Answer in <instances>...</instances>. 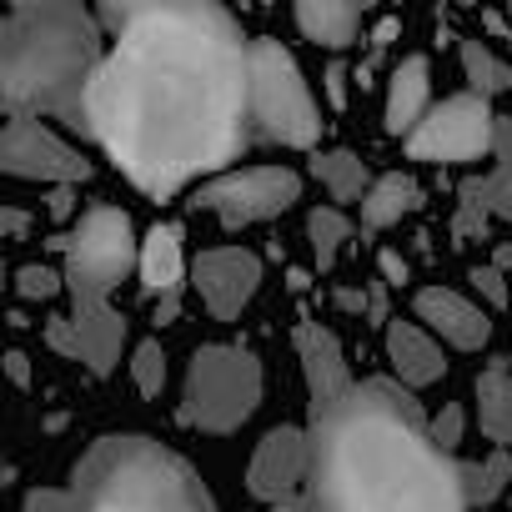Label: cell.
I'll return each instance as SVG.
<instances>
[{
  "label": "cell",
  "instance_id": "cell-1",
  "mask_svg": "<svg viewBox=\"0 0 512 512\" xmlns=\"http://www.w3.org/2000/svg\"><path fill=\"white\" fill-rule=\"evenodd\" d=\"M106 56L91 71L86 131L136 191L166 201L251 146L246 31L211 0H106Z\"/></svg>",
  "mask_w": 512,
  "mask_h": 512
},
{
  "label": "cell",
  "instance_id": "cell-2",
  "mask_svg": "<svg viewBox=\"0 0 512 512\" xmlns=\"http://www.w3.org/2000/svg\"><path fill=\"white\" fill-rule=\"evenodd\" d=\"M312 467L292 512H472L462 462L427 432L422 407L392 377H362L312 407Z\"/></svg>",
  "mask_w": 512,
  "mask_h": 512
},
{
  "label": "cell",
  "instance_id": "cell-3",
  "mask_svg": "<svg viewBox=\"0 0 512 512\" xmlns=\"http://www.w3.org/2000/svg\"><path fill=\"white\" fill-rule=\"evenodd\" d=\"M101 56L106 36L76 0H21L0 11V111L6 121L51 116L71 131H86L81 101Z\"/></svg>",
  "mask_w": 512,
  "mask_h": 512
},
{
  "label": "cell",
  "instance_id": "cell-4",
  "mask_svg": "<svg viewBox=\"0 0 512 512\" xmlns=\"http://www.w3.org/2000/svg\"><path fill=\"white\" fill-rule=\"evenodd\" d=\"M21 512H216L196 467L156 437H101L66 477V487L26 492Z\"/></svg>",
  "mask_w": 512,
  "mask_h": 512
},
{
  "label": "cell",
  "instance_id": "cell-5",
  "mask_svg": "<svg viewBox=\"0 0 512 512\" xmlns=\"http://www.w3.org/2000/svg\"><path fill=\"white\" fill-rule=\"evenodd\" d=\"M246 121L251 136L277 146L312 151L322 141V106L312 101L297 56L272 36H256L246 46Z\"/></svg>",
  "mask_w": 512,
  "mask_h": 512
},
{
  "label": "cell",
  "instance_id": "cell-6",
  "mask_svg": "<svg viewBox=\"0 0 512 512\" xmlns=\"http://www.w3.org/2000/svg\"><path fill=\"white\" fill-rule=\"evenodd\" d=\"M262 387L267 377L251 347H231V342L196 347L181 387V422L196 432H236L262 407Z\"/></svg>",
  "mask_w": 512,
  "mask_h": 512
},
{
  "label": "cell",
  "instance_id": "cell-7",
  "mask_svg": "<svg viewBox=\"0 0 512 512\" xmlns=\"http://www.w3.org/2000/svg\"><path fill=\"white\" fill-rule=\"evenodd\" d=\"M56 251H66L61 282L71 292V307H111V292L136 272V226L121 206H91L71 236L51 241Z\"/></svg>",
  "mask_w": 512,
  "mask_h": 512
},
{
  "label": "cell",
  "instance_id": "cell-8",
  "mask_svg": "<svg viewBox=\"0 0 512 512\" xmlns=\"http://www.w3.org/2000/svg\"><path fill=\"white\" fill-rule=\"evenodd\" d=\"M302 201V176L292 166H236L196 186L191 206L221 216L226 231H241L251 221H272Z\"/></svg>",
  "mask_w": 512,
  "mask_h": 512
},
{
  "label": "cell",
  "instance_id": "cell-9",
  "mask_svg": "<svg viewBox=\"0 0 512 512\" xmlns=\"http://www.w3.org/2000/svg\"><path fill=\"white\" fill-rule=\"evenodd\" d=\"M492 136H497V116H492V101L472 96V91H457L447 101H437L422 126L402 141L412 161H437V166H467V161H482L492 156Z\"/></svg>",
  "mask_w": 512,
  "mask_h": 512
},
{
  "label": "cell",
  "instance_id": "cell-10",
  "mask_svg": "<svg viewBox=\"0 0 512 512\" xmlns=\"http://www.w3.org/2000/svg\"><path fill=\"white\" fill-rule=\"evenodd\" d=\"M0 171L21 176V181H41V186H81V181H91L96 166L66 136H56L46 121L21 116V121L0 126Z\"/></svg>",
  "mask_w": 512,
  "mask_h": 512
},
{
  "label": "cell",
  "instance_id": "cell-11",
  "mask_svg": "<svg viewBox=\"0 0 512 512\" xmlns=\"http://www.w3.org/2000/svg\"><path fill=\"white\" fill-rule=\"evenodd\" d=\"M307 467H312V442L307 427H272L251 452L246 467V492L256 502H267L272 512H292L302 502L307 487Z\"/></svg>",
  "mask_w": 512,
  "mask_h": 512
},
{
  "label": "cell",
  "instance_id": "cell-12",
  "mask_svg": "<svg viewBox=\"0 0 512 512\" xmlns=\"http://www.w3.org/2000/svg\"><path fill=\"white\" fill-rule=\"evenodd\" d=\"M191 287L216 322H236L246 302L262 292V256L246 246H211L191 262Z\"/></svg>",
  "mask_w": 512,
  "mask_h": 512
},
{
  "label": "cell",
  "instance_id": "cell-13",
  "mask_svg": "<svg viewBox=\"0 0 512 512\" xmlns=\"http://www.w3.org/2000/svg\"><path fill=\"white\" fill-rule=\"evenodd\" d=\"M136 277H141V292L156 302V322H176L181 317V292H186V251H181V226L176 221H156L141 236Z\"/></svg>",
  "mask_w": 512,
  "mask_h": 512
},
{
  "label": "cell",
  "instance_id": "cell-14",
  "mask_svg": "<svg viewBox=\"0 0 512 512\" xmlns=\"http://www.w3.org/2000/svg\"><path fill=\"white\" fill-rule=\"evenodd\" d=\"M412 317L422 332H432L437 342L457 347V352H482L487 337H492V322L477 302H467L462 292L452 287H422L412 297Z\"/></svg>",
  "mask_w": 512,
  "mask_h": 512
},
{
  "label": "cell",
  "instance_id": "cell-15",
  "mask_svg": "<svg viewBox=\"0 0 512 512\" xmlns=\"http://www.w3.org/2000/svg\"><path fill=\"white\" fill-rule=\"evenodd\" d=\"M292 342H297V362H302V377H307V397H312V407L337 402V397L357 382L352 367H347V352H342V342H337L332 327H322V322H297Z\"/></svg>",
  "mask_w": 512,
  "mask_h": 512
},
{
  "label": "cell",
  "instance_id": "cell-16",
  "mask_svg": "<svg viewBox=\"0 0 512 512\" xmlns=\"http://www.w3.org/2000/svg\"><path fill=\"white\" fill-rule=\"evenodd\" d=\"M387 362H392V382L407 387V392L412 387H432L447 372L442 342L432 332H422L417 322H402V317L387 322Z\"/></svg>",
  "mask_w": 512,
  "mask_h": 512
},
{
  "label": "cell",
  "instance_id": "cell-17",
  "mask_svg": "<svg viewBox=\"0 0 512 512\" xmlns=\"http://www.w3.org/2000/svg\"><path fill=\"white\" fill-rule=\"evenodd\" d=\"M432 111V66L427 56H402L387 81V136H412Z\"/></svg>",
  "mask_w": 512,
  "mask_h": 512
},
{
  "label": "cell",
  "instance_id": "cell-18",
  "mask_svg": "<svg viewBox=\"0 0 512 512\" xmlns=\"http://www.w3.org/2000/svg\"><path fill=\"white\" fill-rule=\"evenodd\" d=\"M362 6H352V0H307V6H297V26L307 41L327 46V51H347L362 41Z\"/></svg>",
  "mask_w": 512,
  "mask_h": 512
},
{
  "label": "cell",
  "instance_id": "cell-19",
  "mask_svg": "<svg viewBox=\"0 0 512 512\" xmlns=\"http://www.w3.org/2000/svg\"><path fill=\"white\" fill-rule=\"evenodd\" d=\"M492 161H497V166H492L487 176H467L457 191H462V196H472V201H482V211H487V216L512 221V121H507V116H497Z\"/></svg>",
  "mask_w": 512,
  "mask_h": 512
},
{
  "label": "cell",
  "instance_id": "cell-20",
  "mask_svg": "<svg viewBox=\"0 0 512 512\" xmlns=\"http://www.w3.org/2000/svg\"><path fill=\"white\" fill-rule=\"evenodd\" d=\"M422 206V186L407 176V171H387V176H372L367 196H362V226L367 231H387L397 226L402 216H412Z\"/></svg>",
  "mask_w": 512,
  "mask_h": 512
},
{
  "label": "cell",
  "instance_id": "cell-21",
  "mask_svg": "<svg viewBox=\"0 0 512 512\" xmlns=\"http://www.w3.org/2000/svg\"><path fill=\"white\" fill-rule=\"evenodd\" d=\"M477 427L497 442V452H512V372L502 362L477 377Z\"/></svg>",
  "mask_w": 512,
  "mask_h": 512
},
{
  "label": "cell",
  "instance_id": "cell-22",
  "mask_svg": "<svg viewBox=\"0 0 512 512\" xmlns=\"http://www.w3.org/2000/svg\"><path fill=\"white\" fill-rule=\"evenodd\" d=\"M312 176L332 191L337 211H342L347 201H362V196H367V186H372L367 161H362V156H352V151H322V156L312 161Z\"/></svg>",
  "mask_w": 512,
  "mask_h": 512
},
{
  "label": "cell",
  "instance_id": "cell-23",
  "mask_svg": "<svg viewBox=\"0 0 512 512\" xmlns=\"http://www.w3.org/2000/svg\"><path fill=\"white\" fill-rule=\"evenodd\" d=\"M512 482V452H487L482 462H462V492H467V507H487L507 492Z\"/></svg>",
  "mask_w": 512,
  "mask_h": 512
},
{
  "label": "cell",
  "instance_id": "cell-24",
  "mask_svg": "<svg viewBox=\"0 0 512 512\" xmlns=\"http://www.w3.org/2000/svg\"><path fill=\"white\" fill-rule=\"evenodd\" d=\"M307 236H312V262H317V272H332L337 256H342V241L352 236V221H347L337 206H317V211L307 216Z\"/></svg>",
  "mask_w": 512,
  "mask_h": 512
},
{
  "label": "cell",
  "instance_id": "cell-25",
  "mask_svg": "<svg viewBox=\"0 0 512 512\" xmlns=\"http://www.w3.org/2000/svg\"><path fill=\"white\" fill-rule=\"evenodd\" d=\"M462 51V76H467V91L472 96H482V101H492L502 86H507V66L482 46V41H462L457 46Z\"/></svg>",
  "mask_w": 512,
  "mask_h": 512
},
{
  "label": "cell",
  "instance_id": "cell-26",
  "mask_svg": "<svg viewBox=\"0 0 512 512\" xmlns=\"http://www.w3.org/2000/svg\"><path fill=\"white\" fill-rule=\"evenodd\" d=\"M131 382H136L141 397H161V387H166V352H161L156 337L131 347Z\"/></svg>",
  "mask_w": 512,
  "mask_h": 512
},
{
  "label": "cell",
  "instance_id": "cell-27",
  "mask_svg": "<svg viewBox=\"0 0 512 512\" xmlns=\"http://www.w3.org/2000/svg\"><path fill=\"white\" fill-rule=\"evenodd\" d=\"M11 287H16V297H26V302H51L56 292H66V282H61V272H56V267H41V262H31V267H21Z\"/></svg>",
  "mask_w": 512,
  "mask_h": 512
},
{
  "label": "cell",
  "instance_id": "cell-28",
  "mask_svg": "<svg viewBox=\"0 0 512 512\" xmlns=\"http://www.w3.org/2000/svg\"><path fill=\"white\" fill-rule=\"evenodd\" d=\"M427 432H432V442H437L442 452H457V442H462V432H467V412H462V402H447L437 417H427Z\"/></svg>",
  "mask_w": 512,
  "mask_h": 512
},
{
  "label": "cell",
  "instance_id": "cell-29",
  "mask_svg": "<svg viewBox=\"0 0 512 512\" xmlns=\"http://www.w3.org/2000/svg\"><path fill=\"white\" fill-rule=\"evenodd\" d=\"M487 211H482V201H472V196H462L457 191V216H452V236L457 241H487Z\"/></svg>",
  "mask_w": 512,
  "mask_h": 512
},
{
  "label": "cell",
  "instance_id": "cell-30",
  "mask_svg": "<svg viewBox=\"0 0 512 512\" xmlns=\"http://www.w3.org/2000/svg\"><path fill=\"white\" fill-rule=\"evenodd\" d=\"M472 287H477V297L487 302V307H507L512 302V292H507V277L487 262V267H472V277H467Z\"/></svg>",
  "mask_w": 512,
  "mask_h": 512
},
{
  "label": "cell",
  "instance_id": "cell-31",
  "mask_svg": "<svg viewBox=\"0 0 512 512\" xmlns=\"http://www.w3.org/2000/svg\"><path fill=\"white\" fill-rule=\"evenodd\" d=\"M46 347L66 362H81V347H76V332H71V317H51L46 322Z\"/></svg>",
  "mask_w": 512,
  "mask_h": 512
},
{
  "label": "cell",
  "instance_id": "cell-32",
  "mask_svg": "<svg viewBox=\"0 0 512 512\" xmlns=\"http://www.w3.org/2000/svg\"><path fill=\"white\" fill-rule=\"evenodd\" d=\"M322 81H327V101H332V111H347V66L332 61Z\"/></svg>",
  "mask_w": 512,
  "mask_h": 512
},
{
  "label": "cell",
  "instance_id": "cell-33",
  "mask_svg": "<svg viewBox=\"0 0 512 512\" xmlns=\"http://www.w3.org/2000/svg\"><path fill=\"white\" fill-rule=\"evenodd\" d=\"M367 317H372V327H387V322H392V317H387V282H382V277L367 282Z\"/></svg>",
  "mask_w": 512,
  "mask_h": 512
},
{
  "label": "cell",
  "instance_id": "cell-34",
  "mask_svg": "<svg viewBox=\"0 0 512 512\" xmlns=\"http://www.w3.org/2000/svg\"><path fill=\"white\" fill-rule=\"evenodd\" d=\"M0 372H6L11 377V387H31V357L26 352H6V357H0Z\"/></svg>",
  "mask_w": 512,
  "mask_h": 512
},
{
  "label": "cell",
  "instance_id": "cell-35",
  "mask_svg": "<svg viewBox=\"0 0 512 512\" xmlns=\"http://www.w3.org/2000/svg\"><path fill=\"white\" fill-rule=\"evenodd\" d=\"M397 31H402V21H397V16H387V21H377V26H372V36H367V46H372V56H382V51H387V46L397 41Z\"/></svg>",
  "mask_w": 512,
  "mask_h": 512
},
{
  "label": "cell",
  "instance_id": "cell-36",
  "mask_svg": "<svg viewBox=\"0 0 512 512\" xmlns=\"http://www.w3.org/2000/svg\"><path fill=\"white\" fill-rule=\"evenodd\" d=\"M377 267H382V282H387V287H402V282H407V262H402L397 251H382Z\"/></svg>",
  "mask_w": 512,
  "mask_h": 512
},
{
  "label": "cell",
  "instance_id": "cell-37",
  "mask_svg": "<svg viewBox=\"0 0 512 512\" xmlns=\"http://www.w3.org/2000/svg\"><path fill=\"white\" fill-rule=\"evenodd\" d=\"M0 231H6V236H26V231H31V211H21V206H0Z\"/></svg>",
  "mask_w": 512,
  "mask_h": 512
},
{
  "label": "cell",
  "instance_id": "cell-38",
  "mask_svg": "<svg viewBox=\"0 0 512 512\" xmlns=\"http://www.w3.org/2000/svg\"><path fill=\"white\" fill-rule=\"evenodd\" d=\"M71 211H76V191H71V186H56V191H51V216L66 221Z\"/></svg>",
  "mask_w": 512,
  "mask_h": 512
},
{
  "label": "cell",
  "instance_id": "cell-39",
  "mask_svg": "<svg viewBox=\"0 0 512 512\" xmlns=\"http://www.w3.org/2000/svg\"><path fill=\"white\" fill-rule=\"evenodd\" d=\"M342 312H362L367 317V292H357V287H337V297H332Z\"/></svg>",
  "mask_w": 512,
  "mask_h": 512
},
{
  "label": "cell",
  "instance_id": "cell-40",
  "mask_svg": "<svg viewBox=\"0 0 512 512\" xmlns=\"http://www.w3.org/2000/svg\"><path fill=\"white\" fill-rule=\"evenodd\" d=\"M492 267H497L502 277L512 272V241H497V251H492Z\"/></svg>",
  "mask_w": 512,
  "mask_h": 512
},
{
  "label": "cell",
  "instance_id": "cell-41",
  "mask_svg": "<svg viewBox=\"0 0 512 512\" xmlns=\"http://www.w3.org/2000/svg\"><path fill=\"white\" fill-rule=\"evenodd\" d=\"M6 277H11V272H6V262H0V292H6V287H11V282H6Z\"/></svg>",
  "mask_w": 512,
  "mask_h": 512
},
{
  "label": "cell",
  "instance_id": "cell-42",
  "mask_svg": "<svg viewBox=\"0 0 512 512\" xmlns=\"http://www.w3.org/2000/svg\"><path fill=\"white\" fill-rule=\"evenodd\" d=\"M507 26H512V6H507Z\"/></svg>",
  "mask_w": 512,
  "mask_h": 512
},
{
  "label": "cell",
  "instance_id": "cell-43",
  "mask_svg": "<svg viewBox=\"0 0 512 512\" xmlns=\"http://www.w3.org/2000/svg\"><path fill=\"white\" fill-rule=\"evenodd\" d=\"M0 126H6V111H0Z\"/></svg>",
  "mask_w": 512,
  "mask_h": 512
},
{
  "label": "cell",
  "instance_id": "cell-44",
  "mask_svg": "<svg viewBox=\"0 0 512 512\" xmlns=\"http://www.w3.org/2000/svg\"><path fill=\"white\" fill-rule=\"evenodd\" d=\"M507 121H512V116H507Z\"/></svg>",
  "mask_w": 512,
  "mask_h": 512
}]
</instances>
